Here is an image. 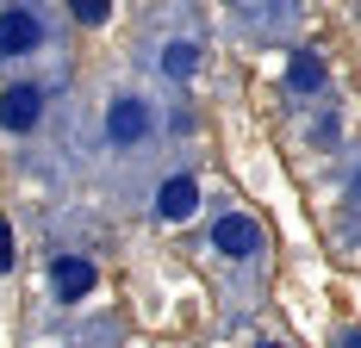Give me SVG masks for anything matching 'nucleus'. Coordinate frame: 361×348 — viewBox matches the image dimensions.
Listing matches in <instances>:
<instances>
[{
	"mask_svg": "<svg viewBox=\"0 0 361 348\" xmlns=\"http://www.w3.org/2000/svg\"><path fill=\"white\" fill-rule=\"evenodd\" d=\"M212 243H218V255L250 261V255H262V224H255V218H243V211H224V218L212 224Z\"/></svg>",
	"mask_w": 361,
	"mask_h": 348,
	"instance_id": "obj_1",
	"label": "nucleus"
},
{
	"mask_svg": "<svg viewBox=\"0 0 361 348\" xmlns=\"http://www.w3.org/2000/svg\"><path fill=\"white\" fill-rule=\"evenodd\" d=\"M37 37H44V25H37L25 6H6L0 13V63H13V56H32Z\"/></svg>",
	"mask_w": 361,
	"mask_h": 348,
	"instance_id": "obj_2",
	"label": "nucleus"
},
{
	"mask_svg": "<svg viewBox=\"0 0 361 348\" xmlns=\"http://www.w3.org/2000/svg\"><path fill=\"white\" fill-rule=\"evenodd\" d=\"M94 261H87V255H56V268H50V286H56V299H63V305H81V299H87V292H94Z\"/></svg>",
	"mask_w": 361,
	"mask_h": 348,
	"instance_id": "obj_3",
	"label": "nucleus"
},
{
	"mask_svg": "<svg viewBox=\"0 0 361 348\" xmlns=\"http://www.w3.org/2000/svg\"><path fill=\"white\" fill-rule=\"evenodd\" d=\"M37 118H44V94L32 81H19V87L0 94V131H32Z\"/></svg>",
	"mask_w": 361,
	"mask_h": 348,
	"instance_id": "obj_4",
	"label": "nucleus"
},
{
	"mask_svg": "<svg viewBox=\"0 0 361 348\" xmlns=\"http://www.w3.org/2000/svg\"><path fill=\"white\" fill-rule=\"evenodd\" d=\"M149 131V100H137V94H118L106 112V137L112 143H137Z\"/></svg>",
	"mask_w": 361,
	"mask_h": 348,
	"instance_id": "obj_5",
	"label": "nucleus"
},
{
	"mask_svg": "<svg viewBox=\"0 0 361 348\" xmlns=\"http://www.w3.org/2000/svg\"><path fill=\"white\" fill-rule=\"evenodd\" d=\"M156 211H162L169 224H180V218H193V211H200V187H193L187 174H175V180H162V193H156Z\"/></svg>",
	"mask_w": 361,
	"mask_h": 348,
	"instance_id": "obj_6",
	"label": "nucleus"
},
{
	"mask_svg": "<svg viewBox=\"0 0 361 348\" xmlns=\"http://www.w3.org/2000/svg\"><path fill=\"white\" fill-rule=\"evenodd\" d=\"M330 75H324V63H318V50H293V63H287V87L293 94H318Z\"/></svg>",
	"mask_w": 361,
	"mask_h": 348,
	"instance_id": "obj_7",
	"label": "nucleus"
},
{
	"mask_svg": "<svg viewBox=\"0 0 361 348\" xmlns=\"http://www.w3.org/2000/svg\"><path fill=\"white\" fill-rule=\"evenodd\" d=\"M193 63H200V50H193V44H169V50H162V69L175 75V81H187Z\"/></svg>",
	"mask_w": 361,
	"mask_h": 348,
	"instance_id": "obj_8",
	"label": "nucleus"
},
{
	"mask_svg": "<svg viewBox=\"0 0 361 348\" xmlns=\"http://www.w3.org/2000/svg\"><path fill=\"white\" fill-rule=\"evenodd\" d=\"M69 13L81 19V25H100V19L112 13V0H69Z\"/></svg>",
	"mask_w": 361,
	"mask_h": 348,
	"instance_id": "obj_9",
	"label": "nucleus"
},
{
	"mask_svg": "<svg viewBox=\"0 0 361 348\" xmlns=\"http://www.w3.org/2000/svg\"><path fill=\"white\" fill-rule=\"evenodd\" d=\"M6 268H13V224L0 218V274H6Z\"/></svg>",
	"mask_w": 361,
	"mask_h": 348,
	"instance_id": "obj_10",
	"label": "nucleus"
},
{
	"mask_svg": "<svg viewBox=\"0 0 361 348\" xmlns=\"http://www.w3.org/2000/svg\"><path fill=\"white\" fill-rule=\"evenodd\" d=\"M336 348H361V330H349V336H343V342H336Z\"/></svg>",
	"mask_w": 361,
	"mask_h": 348,
	"instance_id": "obj_11",
	"label": "nucleus"
},
{
	"mask_svg": "<svg viewBox=\"0 0 361 348\" xmlns=\"http://www.w3.org/2000/svg\"><path fill=\"white\" fill-rule=\"evenodd\" d=\"M355 199H361V174H355Z\"/></svg>",
	"mask_w": 361,
	"mask_h": 348,
	"instance_id": "obj_12",
	"label": "nucleus"
},
{
	"mask_svg": "<svg viewBox=\"0 0 361 348\" xmlns=\"http://www.w3.org/2000/svg\"><path fill=\"white\" fill-rule=\"evenodd\" d=\"M262 348H287V342H262Z\"/></svg>",
	"mask_w": 361,
	"mask_h": 348,
	"instance_id": "obj_13",
	"label": "nucleus"
}]
</instances>
